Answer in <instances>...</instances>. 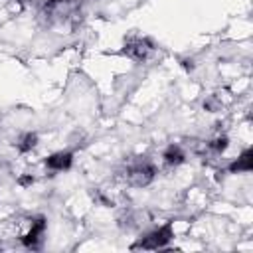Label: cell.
I'll return each instance as SVG.
<instances>
[{
	"mask_svg": "<svg viewBox=\"0 0 253 253\" xmlns=\"http://www.w3.org/2000/svg\"><path fill=\"white\" fill-rule=\"evenodd\" d=\"M156 176V168L150 160H134V162H128L123 170V180L132 186V188H144L148 186Z\"/></svg>",
	"mask_w": 253,
	"mask_h": 253,
	"instance_id": "obj_1",
	"label": "cell"
},
{
	"mask_svg": "<svg viewBox=\"0 0 253 253\" xmlns=\"http://www.w3.org/2000/svg\"><path fill=\"white\" fill-rule=\"evenodd\" d=\"M172 237H174V229H172V223L168 221V223L156 227L154 231L146 233L144 237H140L136 243L130 245V249H132V251H136V249H146V251L164 249V247L172 241Z\"/></svg>",
	"mask_w": 253,
	"mask_h": 253,
	"instance_id": "obj_2",
	"label": "cell"
},
{
	"mask_svg": "<svg viewBox=\"0 0 253 253\" xmlns=\"http://www.w3.org/2000/svg\"><path fill=\"white\" fill-rule=\"evenodd\" d=\"M154 51V42L146 36H130L125 42L123 53L134 61H144Z\"/></svg>",
	"mask_w": 253,
	"mask_h": 253,
	"instance_id": "obj_3",
	"label": "cell"
},
{
	"mask_svg": "<svg viewBox=\"0 0 253 253\" xmlns=\"http://www.w3.org/2000/svg\"><path fill=\"white\" fill-rule=\"evenodd\" d=\"M43 233H45V217L43 215H38L30 221L28 229L22 233L20 241L28 247V249H38L43 241Z\"/></svg>",
	"mask_w": 253,
	"mask_h": 253,
	"instance_id": "obj_4",
	"label": "cell"
},
{
	"mask_svg": "<svg viewBox=\"0 0 253 253\" xmlns=\"http://www.w3.org/2000/svg\"><path fill=\"white\" fill-rule=\"evenodd\" d=\"M73 164V154L69 150H61V152H53L45 158V168L47 170H53V172H63V170H69Z\"/></svg>",
	"mask_w": 253,
	"mask_h": 253,
	"instance_id": "obj_5",
	"label": "cell"
},
{
	"mask_svg": "<svg viewBox=\"0 0 253 253\" xmlns=\"http://www.w3.org/2000/svg\"><path fill=\"white\" fill-rule=\"evenodd\" d=\"M231 174H239V172H251L253 170V150L251 148H247V150H243L241 154H239V158L237 160H233L231 164H229V168H227Z\"/></svg>",
	"mask_w": 253,
	"mask_h": 253,
	"instance_id": "obj_6",
	"label": "cell"
},
{
	"mask_svg": "<svg viewBox=\"0 0 253 253\" xmlns=\"http://www.w3.org/2000/svg\"><path fill=\"white\" fill-rule=\"evenodd\" d=\"M162 160H164V164H166V166L176 168V166H180V164L186 160V154H184V150H182L178 144H170V146L164 150Z\"/></svg>",
	"mask_w": 253,
	"mask_h": 253,
	"instance_id": "obj_7",
	"label": "cell"
},
{
	"mask_svg": "<svg viewBox=\"0 0 253 253\" xmlns=\"http://www.w3.org/2000/svg\"><path fill=\"white\" fill-rule=\"evenodd\" d=\"M38 144V134L36 132H26V134H22V138L18 140V150L20 152H30L34 146Z\"/></svg>",
	"mask_w": 253,
	"mask_h": 253,
	"instance_id": "obj_8",
	"label": "cell"
},
{
	"mask_svg": "<svg viewBox=\"0 0 253 253\" xmlns=\"http://www.w3.org/2000/svg\"><path fill=\"white\" fill-rule=\"evenodd\" d=\"M225 148H227V136H215L208 142V150H211L215 154H221Z\"/></svg>",
	"mask_w": 253,
	"mask_h": 253,
	"instance_id": "obj_9",
	"label": "cell"
},
{
	"mask_svg": "<svg viewBox=\"0 0 253 253\" xmlns=\"http://www.w3.org/2000/svg\"><path fill=\"white\" fill-rule=\"evenodd\" d=\"M32 182H34V178H32V176H22V178H18V184H20V186H24V188H26V186H30Z\"/></svg>",
	"mask_w": 253,
	"mask_h": 253,
	"instance_id": "obj_10",
	"label": "cell"
}]
</instances>
